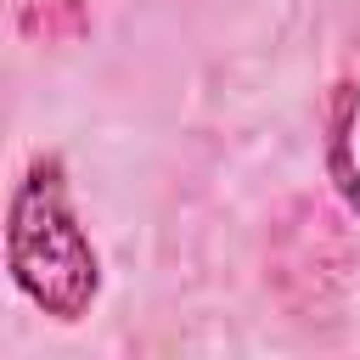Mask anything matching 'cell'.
<instances>
[{
    "instance_id": "6da1fadb",
    "label": "cell",
    "mask_w": 360,
    "mask_h": 360,
    "mask_svg": "<svg viewBox=\"0 0 360 360\" xmlns=\"http://www.w3.org/2000/svg\"><path fill=\"white\" fill-rule=\"evenodd\" d=\"M6 276L51 321L73 326L101 298V253L79 225L62 158H34L6 202Z\"/></svg>"
},
{
    "instance_id": "7a4b0ae2",
    "label": "cell",
    "mask_w": 360,
    "mask_h": 360,
    "mask_svg": "<svg viewBox=\"0 0 360 360\" xmlns=\"http://www.w3.org/2000/svg\"><path fill=\"white\" fill-rule=\"evenodd\" d=\"M354 129H360V84H354V79H338L332 96H326V146H321V163H326V180H332V191L343 197L349 214H360V158H354Z\"/></svg>"
}]
</instances>
